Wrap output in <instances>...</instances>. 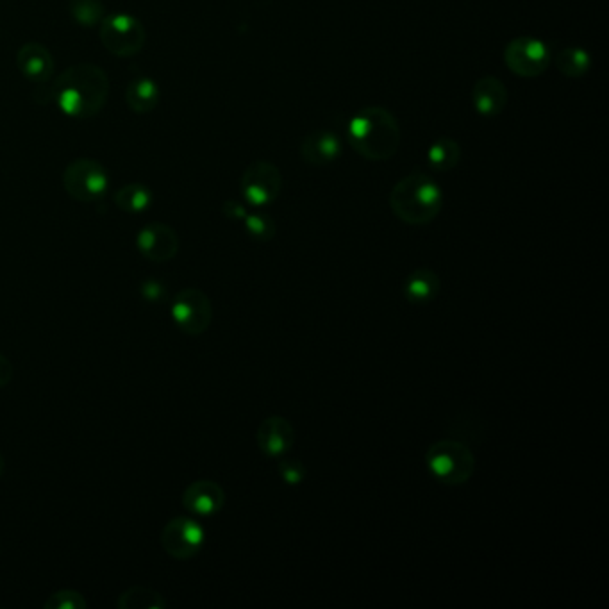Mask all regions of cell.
<instances>
[{
	"mask_svg": "<svg viewBox=\"0 0 609 609\" xmlns=\"http://www.w3.org/2000/svg\"><path fill=\"white\" fill-rule=\"evenodd\" d=\"M549 47L531 36H520L506 45L504 63L518 77L542 76L551 65Z\"/></svg>",
	"mask_w": 609,
	"mask_h": 609,
	"instance_id": "8",
	"label": "cell"
},
{
	"mask_svg": "<svg viewBox=\"0 0 609 609\" xmlns=\"http://www.w3.org/2000/svg\"><path fill=\"white\" fill-rule=\"evenodd\" d=\"M443 193L433 177L415 172L402 177L390 193L393 215L408 226H426L440 215Z\"/></svg>",
	"mask_w": 609,
	"mask_h": 609,
	"instance_id": "3",
	"label": "cell"
},
{
	"mask_svg": "<svg viewBox=\"0 0 609 609\" xmlns=\"http://www.w3.org/2000/svg\"><path fill=\"white\" fill-rule=\"evenodd\" d=\"M63 186L77 202H99L109 190V174L97 159L79 158L63 172Z\"/></svg>",
	"mask_w": 609,
	"mask_h": 609,
	"instance_id": "6",
	"label": "cell"
},
{
	"mask_svg": "<svg viewBox=\"0 0 609 609\" xmlns=\"http://www.w3.org/2000/svg\"><path fill=\"white\" fill-rule=\"evenodd\" d=\"M161 99L159 84L149 76H136L127 84V106L138 115H147L158 108Z\"/></svg>",
	"mask_w": 609,
	"mask_h": 609,
	"instance_id": "17",
	"label": "cell"
},
{
	"mask_svg": "<svg viewBox=\"0 0 609 609\" xmlns=\"http://www.w3.org/2000/svg\"><path fill=\"white\" fill-rule=\"evenodd\" d=\"M13 374H15V370H13L11 361L4 354H0V388H4V386H8L11 383Z\"/></svg>",
	"mask_w": 609,
	"mask_h": 609,
	"instance_id": "27",
	"label": "cell"
},
{
	"mask_svg": "<svg viewBox=\"0 0 609 609\" xmlns=\"http://www.w3.org/2000/svg\"><path fill=\"white\" fill-rule=\"evenodd\" d=\"M179 236L172 227L167 224L152 222L149 226L142 227L136 236V247L143 258L154 261V263H167L174 259L179 252Z\"/></svg>",
	"mask_w": 609,
	"mask_h": 609,
	"instance_id": "11",
	"label": "cell"
},
{
	"mask_svg": "<svg viewBox=\"0 0 609 609\" xmlns=\"http://www.w3.org/2000/svg\"><path fill=\"white\" fill-rule=\"evenodd\" d=\"M592 67L590 54L579 47H567L556 56V68L565 77H583Z\"/></svg>",
	"mask_w": 609,
	"mask_h": 609,
	"instance_id": "22",
	"label": "cell"
},
{
	"mask_svg": "<svg viewBox=\"0 0 609 609\" xmlns=\"http://www.w3.org/2000/svg\"><path fill=\"white\" fill-rule=\"evenodd\" d=\"M342 154V142L331 131H313L304 138L301 156L311 167L331 165Z\"/></svg>",
	"mask_w": 609,
	"mask_h": 609,
	"instance_id": "16",
	"label": "cell"
},
{
	"mask_svg": "<svg viewBox=\"0 0 609 609\" xmlns=\"http://www.w3.org/2000/svg\"><path fill=\"white\" fill-rule=\"evenodd\" d=\"M461 159V145L452 138H438L427 151L429 167L436 172H449L458 167Z\"/></svg>",
	"mask_w": 609,
	"mask_h": 609,
	"instance_id": "20",
	"label": "cell"
},
{
	"mask_svg": "<svg viewBox=\"0 0 609 609\" xmlns=\"http://www.w3.org/2000/svg\"><path fill=\"white\" fill-rule=\"evenodd\" d=\"M426 465L431 476L447 486L468 483L476 472L474 454L465 443L456 440L434 442L427 449Z\"/></svg>",
	"mask_w": 609,
	"mask_h": 609,
	"instance_id": "4",
	"label": "cell"
},
{
	"mask_svg": "<svg viewBox=\"0 0 609 609\" xmlns=\"http://www.w3.org/2000/svg\"><path fill=\"white\" fill-rule=\"evenodd\" d=\"M45 609H86L88 601L76 590H59L43 604Z\"/></svg>",
	"mask_w": 609,
	"mask_h": 609,
	"instance_id": "25",
	"label": "cell"
},
{
	"mask_svg": "<svg viewBox=\"0 0 609 609\" xmlns=\"http://www.w3.org/2000/svg\"><path fill=\"white\" fill-rule=\"evenodd\" d=\"M163 295H165V288L161 286V283L147 281V283L143 284V297H145V299H154V301H158V299H163Z\"/></svg>",
	"mask_w": 609,
	"mask_h": 609,
	"instance_id": "28",
	"label": "cell"
},
{
	"mask_svg": "<svg viewBox=\"0 0 609 609\" xmlns=\"http://www.w3.org/2000/svg\"><path fill=\"white\" fill-rule=\"evenodd\" d=\"M70 15L84 27L99 26L106 17L101 0H70Z\"/></svg>",
	"mask_w": 609,
	"mask_h": 609,
	"instance_id": "23",
	"label": "cell"
},
{
	"mask_svg": "<svg viewBox=\"0 0 609 609\" xmlns=\"http://www.w3.org/2000/svg\"><path fill=\"white\" fill-rule=\"evenodd\" d=\"M51 95L67 117L77 120L97 117L108 102L109 79L101 67L77 63L54 81Z\"/></svg>",
	"mask_w": 609,
	"mask_h": 609,
	"instance_id": "1",
	"label": "cell"
},
{
	"mask_svg": "<svg viewBox=\"0 0 609 609\" xmlns=\"http://www.w3.org/2000/svg\"><path fill=\"white\" fill-rule=\"evenodd\" d=\"M4 474V456L0 454V476Z\"/></svg>",
	"mask_w": 609,
	"mask_h": 609,
	"instance_id": "30",
	"label": "cell"
},
{
	"mask_svg": "<svg viewBox=\"0 0 609 609\" xmlns=\"http://www.w3.org/2000/svg\"><path fill=\"white\" fill-rule=\"evenodd\" d=\"M259 451L268 458H281L286 452L292 451L295 443V429L288 418L268 417L259 424L258 433Z\"/></svg>",
	"mask_w": 609,
	"mask_h": 609,
	"instance_id": "12",
	"label": "cell"
},
{
	"mask_svg": "<svg viewBox=\"0 0 609 609\" xmlns=\"http://www.w3.org/2000/svg\"><path fill=\"white\" fill-rule=\"evenodd\" d=\"M242 195L254 208H263L276 201L283 188L281 170L270 161H254L243 172Z\"/></svg>",
	"mask_w": 609,
	"mask_h": 609,
	"instance_id": "10",
	"label": "cell"
},
{
	"mask_svg": "<svg viewBox=\"0 0 609 609\" xmlns=\"http://www.w3.org/2000/svg\"><path fill=\"white\" fill-rule=\"evenodd\" d=\"M206 542L204 527L190 517H176L161 531V547L170 558L186 561L202 551Z\"/></svg>",
	"mask_w": 609,
	"mask_h": 609,
	"instance_id": "9",
	"label": "cell"
},
{
	"mask_svg": "<svg viewBox=\"0 0 609 609\" xmlns=\"http://www.w3.org/2000/svg\"><path fill=\"white\" fill-rule=\"evenodd\" d=\"M349 142L361 158L388 161L399 151L401 127L388 109L368 106L352 117Z\"/></svg>",
	"mask_w": 609,
	"mask_h": 609,
	"instance_id": "2",
	"label": "cell"
},
{
	"mask_svg": "<svg viewBox=\"0 0 609 609\" xmlns=\"http://www.w3.org/2000/svg\"><path fill=\"white\" fill-rule=\"evenodd\" d=\"M247 234L258 242H270L276 236V222L267 213H252L243 218Z\"/></svg>",
	"mask_w": 609,
	"mask_h": 609,
	"instance_id": "24",
	"label": "cell"
},
{
	"mask_svg": "<svg viewBox=\"0 0 609 609\" xmlns=\"http://www.w3.org/2000/svg\"><path fill=\"white\" fill-rule=\"evenodd\" d=\"M170 317L184 334L201 336L213 322V304L202 290L184 288L172 301Z\"/></svg>",
	"mask_w": 609,
	"mask_h": 609,
	"instance_id": "7",
	"label": "cell"
},
{
	"mask_svg": "<svg viewBox=\"0 0 609 609\" xmlns=\"http://www.w3.org/2000/svg\"><path fill=\"white\" fill-rule=\"evenodd\" d=\"M508 88L499 77L484 76L474 84L472 102L479 115L495 118L508 106Z\"/></svg>",
	"mask_w": 609,
	"mask_h": 609,
	"instance_id": "15",
	"label": "cell"
},
{
	"mask_svg": "<svg viewBox=\"0 0 609 609\" xmlns=\"http://www.w3.org/2000/svg\"><path fill=\"white\" fill-rule=\"evenodd\" d=\"M152 202H154V195H152L151 188L145 184H126L115 193V204L124 213H131V215H140L143 211H147L151 208Z\"/></svg>",
	"mask_w": 609,
	"mask_h": 609,
	"instance_id": "19",
	"label": "cell"
},
{
	"mask_svg": "<svg viewBox=\"0 0 609 609\" xmlns=\"http://www.w3.org/2000/svg\"><path fill=\"white\" fill-rule=\"evenodd\" d=\"M279 476H281L284 483L295 486V484H301L304 481L306 468H304L301 461H283L281 467H279Z\"/></svg>",
	"mask_w": 609,
	"mask_h": 609,
	"instance_id": "26",
	"label": "cell"
},
{
	"mask_svg": "<svg viewBox=\"0 0 609 609\" xmlns=\"http://www.w3.org/2000/svg\"><path fill=\"white\" fill-rule=\"evenodd\" d=\"M99 36L106 51L118 58H131L145 45V27L129 13H111L102 18Z\"/></svg>",
	"mask_w": 609,
	"mask_h": 609,
	"instance_id": "5",
	"label": "cell"
},
{
	"mask_svg": "<svg viewBox=\"0 0 609 609\" xmlns=\"http://www.w3.org/2000/svg\"><path fill=\"white\" fill-rule=\"evenodd\" d=\"M54 58L42 43H26L17 52V68L27 81L47 83L54 76Z\"/></svg>",
	"mask_w": 609,
	"mask_h": 609,
	"instance_id": "14",
	"label": "cell"
},
{
	"mask_svg": "<svg viewBox=\"0 0 609 609\" xmlns=\"http://www.w3.org/2000/svg\"><path fill=\"white\" fill-rule=\"evenodd\" d=\"M224 213H226L227 217L233 218V220H243V218L247 217L245 206L236 201H227L224 204Z\"/></svg>",
	"mask_w": 609,
	"mask_h": 609,
	"instance_id": "29",
	"label": "cell"
},
{
	"mask_svg": "<svg viewBox=\"0 0 609 609\" xmlns=\"http://www.w3.org/2000/svg\"><path fill=\"white\" fill-rule=\"evenodd\" d=\"M226 492L220 484L209 479L193 481L183 493V506L197 517H213L224 508Z\"/></svg>",
	"mask_w": 609,
	"mask_h": 609,
	"instance_id": "13",
	"label": "cell"
},
{
	"mask_svg": "<svg viewBox=\"0 0 609 609\" xmlns=\"http://www.w3.org/2000/svg\"><path fill=\"white\" fill-rule=\"evenodd\" d=\"M440 292V277L429 268H417L404 283V295L413 304H427Z\"/></svg>",
	"mask_w": 609,
	"mask_h": 609,
	"instance_id": "18",
	"label": "cell"
},
{
	"mask_svg": "<svg viewBox=\"0 0 609 609\" xmlns=\"http://www.w3.org/2000/svg\"><path fill=\"white\" fill-rule=\"evenodd\" d=\"M120 609H165L167 601L161 593L147 586H133L118 597Z\"/></svg>",
	"mask_w": 609,
	"mask_h": 609,
	"instance_id": "21",
	"label": "cell"
}]
</instances>
